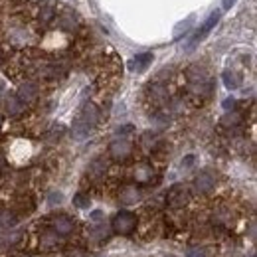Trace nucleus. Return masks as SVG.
I'll return each instance as SVG.
<instances>
[{
	"instance_id": "f257e3e1",
	"label": "nucleus",
	"mask_w": 257,
	"mask_h": 257,
	"mask_svg": "<svg viewBox=\"0 0 257 257\" xmlns=\"http://www.w3.org/2000/svg\"><path fill=\"white\" fill-rule=\"evenodd\" d=\"M44 222L50 225L54 231H58L62 237H65V239H69V237H73L75 233L81 231V225L77 224V218L69 216L67 212H54V214L46 216Z\"/></svg>"
},
{
	"instance_id": "f03ea898",
	"label": "nucleus",
	"mask_w": 257,
	"mask_h": 257,
	"mask_svg": "<svg viewBox=\"0 0 257 257\" xmlns=\"http://www.w3.org/2000/svg\"><path fill=\"white\" fill-rule=\"evenodd\" d=\"M109 227H111V233L121 235V237H128L139 229V214H135L131 210H121L113 216Z\"/></svg>"
},
{
	"instance_id": "7ed1b4c3",
	"label": "nucleus",
	"mask_w": 257,
	"mask_h": 257,
	"mask_svg": "<svg viewBox=\"0 0 257 257\" xmlns=\"http://www.w3.org/2000/svg\"><path fill=\"white\" fill-rule=\"evenodd\" d=\"M192 200V190L186 184H174L172 188H168V192L164 196V206L166 210H184L188 208Z\"/></svg>"
},
{
	"instance_id": "20e7f679",
	"label": "nucleus",
	"mask_w": 257,
	"mask_h": 257,
	"mask_svg": "<svg viewBox=\"0 0 257 257\" xmlns=\"http://www.w3.org/2000/svg\"><path fill=\"white\" fill-rule=\"evenodd\" d=\"M186 257H210V251L204 245H192L186 249Z\"/></svg>"
},
{
	"instance_id": "39448f33",
	"label": "nucleus",
	"mask_w": 257,
	"mask_h": 257,
	"mask_svg": "<svg viewBox=\"0 0 257 257\" xmlns=\"http://www.w3.org/2000/svg\"><path fill=\"white\" fill-rule=\"evenodd\" d=\"M89 202H91L89 192H79L75 198H73V204H75L77 208H87V206H89Z\"/></svg>"
},
{
	"instance_id": "423d86ee",
	"label": "nucleus",
	"mask_w": 257,
	"mask_h": 257,
	"mask_svg": "<svg viewBox=\"0 0 257 257\" xmlns=\"http://www.w3.org/2000/svg\"><path fill=\"white\" fill-rule=\"evenodd\" d=\"M10 257H40V255H36V253H32V251L26 249V251H14Z\"/></svg>"
},
{
	"instance_id": "0eeeda50",
	"label": "nucleus",
	"mask_w": 257,
	"mask_h": 257,
	"mask_svg": "<svg viewBox=\"0 0 257 257\" xmlns=\"http://www.w3.org/2000/svg\"><path fill=\"white\" fill-rule=\"evenodd\" d=\"M46 257H58V253H48Z\"/></svg>"
}]
</instances>
